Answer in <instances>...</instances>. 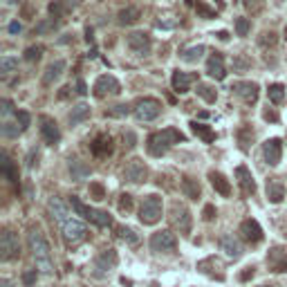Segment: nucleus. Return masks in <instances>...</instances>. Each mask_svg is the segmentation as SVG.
Masks as SVG:
<instances>
[{"label": "nucleus", "instance_id": "1", "mask_svg": "<svg viewBox=\"0 0 287 287\" xmlns=\"http://www.w3.org/2000/svg\"><path fill=\"white\" fill-rule=\"evenodd\" d=\"M47 209H50L52 218L61 224V231H63L65 242H68V245H79V242L85 238V234H88L85 224L79 222L76 218H72L70 211H68V206L61 202L59 198H52L50 202H47Z\"/></svg>", "mask_w": 287, "mask_h": 287}, {"label": "nucleus", "instance_id": "2", "mask_svg": "<svg viewBox=\"0 0 287 287\" xmlns=\"http://www.w3.org/2000/svg\"><path fill=\"white\" fill-rule=\"evenodd\" d=\"M27 245H29V252H32L34 260H36V267H39L41 272L50 274L54 270L52 265V254H50V245H47L45 236H43V231L39 227H32L27 234Z\"/></svg>", "mask_w": 287, "mask_h": 287}, {"label": "nucleus", "instance_id": "3", "mask_svg": "<svg viewBox=\"0 0 287 287\" xmlns=\"http://www.w3.org/2000/svg\"><path fill=\"white\" fill-rule=\"evenodd\" d=\"M184 135L178 130V128H164V130H157L146 139V148H148V155L152 157H162L164 152H168L175 144L184 142Z\"/></svg>", "mask_w": 287, "mask_h": 287}, {"label": "nucleus", "instance_id": "4", "mask_svg": "<svg viewBox=\"0 0 287 287\" xmlns=\"http://www.w3.org/2000/svg\"><path fill=\"white\" fill-rule=\"evenodd\" d=\"M70 204L74 206V211L79 213V216H83L85 220H90V222L97 224V227H101V229L112 227V216H110V213L99 211V209H92V206L83 204L79 198H72V200H70Z\"/></svg>", "mask_w": 287, "mask_h": 287}, {"label": "nucleus", "instance_id": "5", "mask_svg": "<svg viewBox=\"0 0 287 287\" xmlns=\"http://www.w3.org/2000/svg\"><path fill=\"white\" fill-rule=\"evenodd\" d=\"M162 218V198L160 195H146L139 206V220L142 224H155Z\"/></svg>", "mask_w": 287, "mask_h": 287}, {"label": "nucleus", "instance_id": "6", "mask_svg": "<svg viewBox=\"0 0 287 287\" xmlns=\"http://www.w3.org/2000/svg\"><path fill=\"white\" fill-rule=\"evenodd\" d=\"M175 245H178V240H175V236L166 229L155 231V234L150 236V249L157 254H170L175 249Z\"/></svg>", "mask_w": 287, "mask_h": 287}, {"label": "nucleus", "instance_id": "7", "mask_svg": "<svg viewBox=\"0 0 287 287\" xmlns=\"http://www.w3.org/2000/svg\"><path fill=\"white\" fill-rule=\"evenodd\" d=\"M160 112H162V103L157 99H152V97L142 99L137 103V108H135V117L139 121H152V119L160 117Z\"/></svg>", "mask_w": 287, "mask_h": 287}, {"label": "nucleus", "instance_id": "8", "mask_svg": "<svg viewBox=\"0 0 287 287\" xmlns=\"http://www.w3.org/2000/svg\"><path fill=\"white\" fill-rule=\"evenodd\" d=\"M148 178V166L142 160H130L124 168V180L130 182V184H142Z\"/></svg>", "mask_w": 287, "mask_h": 287}, {"label": "nucleus", "instance_id": "9", "mask_svg": "<svg viewBox=\"0 0 287 287\" xmlns=\"http://www.w3.org/2000/svg\"><path fill=\"white\" fill-rule=\"evenodd\" d=\"M119 92H121V85L112 74H103L97 79V83H94L97 99H103V97H108V94H119Z\"/></svg>", "mask_w": 287, "mask_h": 287}, {"label": "nucleus", "instance_id": "10", "mask_svg": "<svg viewBox=\"0 0 287 287\" xmlns=\"http://www.w3.org/2000/svg\"><path fill=\"white\" fill-rule=\"evenodd\" d=\"M258 83L254 81H238L231 85V92H234L236 97H240L245 103H256L258 101Z\"/></svg>", "mask_w": 287, "mask_h": 287}, {"label": "nucleus", "instance_id": "11", "mask_svg": "<svg viewBox=\"0 0 287 287\" xmlns=\"http://www.w3.org/2000/svg\"><path fill=\"white\" fill-rule=\"evenodd\" d=\"M170 220H173V224L182 231V234H188V231H191V216H188V209L184 204L173 202V206H170Z\"/></svg>", "mask_w": 287, "mask_h": 287}, {"label": "nucleus", "instance_id": "12", "mask_svg": "<svg viewBox=\"0 0 287 287\" xmlns=\"http://www.w3.org/2000/svg\"><path fill=\"white\" fill-rule=\"evenodd\" d=\"M262 157H265V162L270 164V166H278L280 157H283V142L276 137L267 139V142L262 144Z\"/></svg>", "mask_w": 287, "mask_h": 287}, {"label": "nucleus", "instance_id": "13", "mask_svg": "<svg viewBox=\"0 0 287 287\" xmlns=\"http://www.w3.org/2000/svg\"><path fill=\"white\" fill-rule=\"evenodd\" d=\"M0 252H3V260H11V258L18 256L21 245H18V238L14 236V231H9V229L3 231V238H0Z\"/></svg>", "mask_w": 287, "mask_h": 287}, {"label": "nucleus", "instance_id": "14", "mask_svg": "<svg viewBox=\"0 0 287 287\" xmlns=\"http://www.w3.org/2000/svg\"><path fill=\"white\" fill-rule=\"evenodd\" d=\"M114 265H117V254H114V249H106V252H101L94 258L92 270H94L97 276H106V274L112 270Z\"/></svg>", "mask_w": 287, "mask_h": 287}, {"label": "nucleus", "instance_id": "15", "mask_svg": "<svg viewBox=\"0 0 287 287\" xmlns=\"http://www.w3.org/2000/svg\"><path fill=\"white\" fill-rule=\"evenodd\" d=\"M128 47H130L132 52H137V54H148L150 52V47H152V41H150V36L146 34V32H132V34H128Z\"/></svg>", "mask_w": 287, "mask_h": 287}, {"label": "nucleus", "instance_id": "16", "mask_svg": "<svg viewBox=\"0 0 287 287\" xmlns=\"http://www.w3.org/2000/svg\"><path fill=\"white\" fill-rule=\"evenodd\" d=\"M41 135L47 144H52V146L61 142V130H59L56 121H54L52 117H47V114L41 117Z\"/></svg>", "mask_w": 287, "mask_h": 287}, {"label": "nucleus", "instance_id": "17", "mask_svg": "<svg viewBox=\"0 0 287 287\" xmlns=\"http://www.w3.org/2000/svg\"><path fill=\"white\" fill-rule=\"evenodd\" d=\"M206 74L211 79H216V81H222L224 76H227V68H224V59L222 54H211L209 61H206Z\"/></svg>", "mask_w": 287, "mask_h": 287}, {"label": "nucleus", "instance_id": "18", "mask_svg": "<svg viewBox=\"0 0 287 287\" xmlns=\"http://www.w3.org/2000/svg\"><path fill=\"white\" fill-rule=\"evenodd\" d=\"M236 180H238V184H240V188H242V193L245 195H254L256 193V180H254L252 170H249L247 166H238L236 168Z\"/></svg>", "mask_w": 287, "mask_h": 287}, {"label": "nucleus", "instance_id": "19", "mask_svg": "<svg viewBox=\"0 0 287 287\" xmlns=\"http://www.w3.org/2000/svg\"><path fill=\"white\" fill-rule=\"evenodd\" d=\"M220 249H222V252L227 254L229 258H234V260L242 256V245H240V240H238V238H236L234 234L220 238Z\"/></svg>", "mask_w": 287, "mask_h": 287}, {"label": "nucleus", "instance_id": "20", "mask_svg": "<svg viewBox=\"0 0 287 287\" xmlns=\"http://www.w3.org/2000/svg\"><path fill=\"white\" fill-rule=\"evenodd\" d=\"M193 74H186V72L182 70H175L173 76H170V83H173V90L178 94H186L188 90H191V83H193Z\"/></svg>", "mask_w": 287, "mask_h": 287}, {"label": "nucleus", "instance_id": "21", "mask_svg": "<svg viewBox=\"0 0 287 287\" xmlns=\"http://www.w3.org/2000/svg\"><path fill=\"white\" fill-rule=\"evenodd\" d=\"M267 265H270L272 272H287V254L278 247L270 249V254H267Z\"/></svg>", "mask_w": 287, "mask_h": 287}, {"label": "nucleus", "instance_id": "22", "mask_svg": "<svg viewBox=\"0 0 287 287\" xmlns=\"http://www.w3.org/2000/svg\"><path fill=\"white\" fill-rule=\"evenodd\" d=\"M240 234L245 236L249 242H254V245L262 240V229H260V224L256 222L254 218H249V220H245V222L240 224Z\"/></svg>", "mask_w": 287, "mask_h": 287}, {"label": "nucleus", "instance_id": "23", "mask_svg": "<svg viewBox=\"0 0 287 287\" xmlns=\"http://www.w3.org/2000/svg\"><path fill=\"white\" fill-rule=\"evenodd\" d=\"M63 72H65V61H63V59L54 61V63L47 65L45 74H43V83H45V85H52L54 81H59Z\"/></svg>", "mask_w": 287, "mask_h": 287}, {"label": "nucleus", "instance_id": "24", "mask_svg": "<svg viewBox=\"0 0 287 287\" xmlns=\"http://www.w3.org/2000/svg\"><path fill=\"white\" fill-rule=\"evenodd\" d=\"M90 150H92L94 157H108L110 152H112V139L108 135H99L90 146Z\"/></svg>", "mask_w": 287, "mask_h": 287}, {"label": "nucleus", "instance_id": "25", "mask_svg": "<svg viewBox=\"0 0 287 287\" xmlns=\"http://www.w3.org/2000/svg\"><path fill=\"white\" fill-rule=\"evenodd\" d=\"M209 180H211V184H213V188L222 195V198H229L231 195V184H229V180L224 178L222 173H218V170H211L209 173Z\"/></svg>", "mask_w": 287, "mask_h": 287}, {"label": "nucleus", "instance_id": "26", "mask_svg": "<svg viewBox=\"0 0 287 287\" xmlns=\"http://www.w3.org/2000/svg\"><path fill=\"white\" fill-rule=\"evenodd\" d=\"M0 173H3V178L7 182H16L18 180V168L14 166V162H11V157L7 155V152L0 155Z\"/></svg>", "mask_w": 287, "mask_h": 287}, {"label": "nucleus", "instance_id": "27", "mask_svg": "<svg viewBox=\"0 0 287 287\" xmlns=\"http://www.w3.org/2000/svg\"><path fill=\"white\" fill-rule=\"evenodd\" d=\"M85 119H90V106H85V103H79V106L72 108V112L68 114V124L74 128L79 124H83Z\"/></svg>", "mask_w": 287, "mask_h": 287}, {"label": "nucleus", "instance_id": "28", "mask_svg": "<svg viewBox=\"0 0 287 287\" xmlns=\"http://www.w3.org/2000/svg\"><path fill=\"white\" fill-rule=\"evenodd\" d=\"M92 173V170H90V166L85 162H81V160H70V178L74 180V182H79V180H85L88 178V175Z\"/></svg>", "mask_w": 287, "mask_h": 287}, {"label": "nucleus", "instance_id": "29", "mask_svg": "<svg viewBox=\"0 0 287 287\" xmlns=\"http://www.w3.org/2000/svg\"><path fill=\"white\" fill-rule=\"evenodd\" d=\"M283 198H285V186L278 180H267V200L278 204Z\"/></svg>", "mask_w": 287, "mask_h": 287}, {"label": "nucleus", "instance_id": "30", "mask_svg": "<svg viewBox=\"0 0 287 287\" xmlns=\"http://www.w3.org/2000/svg\"><path fill=\"white\" fill-rule=\"evenodd\" d=\"M206 47L204 45H193V47H184V50L180 52V59L184 61V63H198L200 59L204 56Z\"/></svg>", "mask_w": 287, "mask_h": 287}, {"label": "nucleus", "instance_id": "31", "mask_svg": "<svg viewBox=\"0 0 287 287\" xmlns=\"http://www.w3.org/2000/svg\"><path fill=\"white\" fill-rule=\"evenodd\" d=\"M191 130H193V135H195V137H200L204 144H211V142H216V132H213L209 126H204V124H198V121H191Z\"/></svg>", "mask_w": 287, "mask_h": 287}, {"label": "nucleus", "instance_id": "32", "mask_svg": "<svg viewBox=\"0 0 287 287\" xmlns=\"http://www.w3.org/2000/svg\"><path fill=\"white\" fill-rule=\"evenodd\" d=\"M182 191H184L186 198L198 200V198H200V184H198V180L184 178V180H182Z\"/></svg>", "mask_w": 287, "mask_h": 287}, {"label": "nucleus", "instance_id": "33", "mask_svg": "<svg viewBox=\"0 0 287 287\" xmlns=\"http://www.w3.org/2000/svg\"><path fill=\"white\" fill-rule=\"evenodd\" d=\"M198 97H202L206 103H216L218 99V90L209 83H198Z\"/></svg>", "mask_w": 287, "mask_h": 287}, {"label": "nucleus", "instance_id": "34", "mask_svg": "<svg viewBox=\"0 0 287 287\" xmlns=\"http://www.w3.org/2000/svg\"><path fill=\"white\" fill-rule=\"evenodd\" d=\"M267 97H270L272 103H283L285 99V85L283 83H272L267 88Z\"/></svg>", "mask_w": 287, "mask_h": 287}, {"label": "nucleus", "instance_id": "35", "mask_svg": "<svg viewBox=\"0 0 287 287\" xmlns=\"http://www.w3.org/2000/svg\"><path fill=\"white\" fill-rule=\"evenodd\" d=\"M0 132H3V137H18V132H23V128L18 121H9L5 119L3 121V128H0Z\"/></svg>", "mask_w": 287, "mask_h": 287}, {"label": "nucleus", "instance_id": "36", "mask_svg": "<svg viewBox=\"0 0 287 287\" xmlns=\"http://www.w3.org/2000/svg\"><path fill=\"white\" fill-rule=\"evenodd\" d=\"M139 18V9L137 7H126L119 11V23L121 25H130V23H135Z\"/></svg>", "mask_w": 287, "mask_h": 287}, {"label": "nucleus", "instance_id": "37", "mask_svg": "<svg viewBox=\"0 0 287 287\" xmlns=\"http://www.w3.org/2000/svg\"><path fill=\"white\" fill-rule=\"evenodd\" d=\"M252 68V59L247 54H236L234 56V72H247Z\"/></svg>", "mask_w": 287, "mask_h": 287}, {"label": "nucleus", "instance_id": "38", "mask_svg": "<svg viewBox=\"0 0 287 287\" xmlns=\"http://www.w3.org/2000/svg\"><path fill=\"white\" fill-rule=\"evenodd\" d=\"M59 27V18H50V21H41L36 23V34H50Z\"/></svg>", "mask_w": 287, "mask_h": 287}, {"label": "nucleus", "instance_id": "39", "mask_svg": "<svg viewBox=\"0 0 287 287\" xmlns=\"http://www.w3.org/2000/svg\"><path fill=\"white\" fill-rule=\"evenodd\" d=\"M16 68H18V59H14V56L0 59V72H3V74H9V72H14Z\"/></svg>", "mask_w": 287, "mask_h": 287}, {"label": "nucleus", "instance_id": "40", "mask_svg": "<svg viewBox=\"0 0 287 287\" xmlns=\"http://www.w3.org/2000/svg\"><path fill=\"white\" fill-rule=\"evenodd\" d=\"M252 139H254V130L249 126H245V128H240V130H238V142H240L242 148H247Z\"/></svg>", "mask_w": 287, "mask_h": 287}, {"label": "nucleus", "instance_id": "41", "mask_svg": "<svg viewBox=\"0 0 287 287\" xmlns=\"http://www.w3.org/2000/svg\"><path fill=\"white\" fill-rule=\"evenodd\" d=\"M128 112H130V108H128L126 103H119V106L106 110V117H126Z\"/></svg>", "mask_w": 287, "mask_h": 287}, {"label": "nucleus", "instance_id": "42", "mask_svg": "<svg viewBox=\"0 0 287 287\" xmlns=\"http://www.w3.org/2000/svg\"><path fill=\"white\" fill-rule=\"evenodd\" d=\"M249 29H252V23H249V18H238V21H236V34L238 36H247Z\"/></svg>", "mask_w": 287, "mask_h": 287}, {"label": "nucleus", "instance_id": "43", "mask_svg": "<svg viewBox=\"0 0 287 287\" xmlns=\"http://www.w3.org/2000/svg\"><path fill=\"white\" fill-rule=\"evenodd\" d=\"M90 198L106 200V188H103L101 184H97V182H92V184H90Z\"/></svg>", "mask_w": 287, "mask_h": 287}, {"label": "nucleus", "instance_id": "44", "mask_svg": "<svg viewBox=\"0 0 287 287\" xmlns=\"http://www.w3.org/2000/svg\"><path fill=\"white\" fill-rule=\"evenodd\" d=\"M0 114H3V119H9L14 112V103H11L9 99H3V103H0Z\"/></svg>", "mask_w": 287, "mask_h": 287}, {"label": "nucleus", "instance_id": "45", "mask_svg": "<svg viewBox=\"0 0 287 287\" xmlns=\"http://www.w3.org/2000/svg\"><path fill=\"white\" fill-rule=\"evenodd\" d=\"M119 236L124 238V240L130 242V245H137V240H139V238L135 236V231H132L130 227H121V229H119Z\"/></svg>", "mask_w": 287, "mask_h": 287}, {"label": "nucleus", "instance_id": "46", "mask_svg": "<svg viewBox=\"0 0 287 287\" xmlns=\"http://www.w3.org/2000/svg\"><path fill=\"white\" fill-rule=\"evenodd\" d=\"M16 121L21 124L23 130H27V128H29V121H32V117H29V112H25V110H16Z\"/></svg>", "mask_w": 287, "mask_h": 287}, {"label": "nucleus", "instance_id": "47", "mask_svg": "<svg viewBox=\"0 0 287 287\" xmlns=\"http://www.w3.org/2000/svg\"><path fill=\"white\" fill-rule=\"evenodd\" d=\"M245 7L252 11V14H258V11L265 7V0H245Z\"/></svg>", "mask_w": 287, "mask_h": 287}, {"label": "nucleus", "instance_id": "48", "mask_svg": "<svg viewBox=\"0 0 287 287\" xmlns=\"http://www.w3.org/2000/svg\"><path fill=\"white\" fill-rule=\"evenodd\" d=\"M132 209V195H128V193H124L121 195V200H119V211H130Z\"/></svg>", "mask_w": 287, "mask_h": 287}, {"label": "nucleus", "instance_id": "49", "mask_svg": "<svg viewBox=\"0 0 287 287\" xmlns=\"http://www.w3.org/2000/svg\"><path fill=\"white\" fill-rule=\"evenodd\" d=\"M41 54H43V47H41V45H39V47H29V50L25 52V59H27V61H39Z\"/></svg>", "mask_w": 287, "mask_h": 287}, {"label": "nucleus", "instance_id": "50", "mask_svg": "<svg viewBox=\"0 0 287 287\" xmlns=\"http://www.w3.org/2000/svg\"><path fill=\"white\" fill-rule=\"evenodd\" d=\"M27 166H29V168L39 166V148H32V150H29V155H27Z\"/></svg>", "mask_w": 287, "mask_h": 287}, {"label": "nucleus", "instance_id": "51", "mask_svg": "<svg viewBox=\"0 0 287 287\" xmlns=\"http://www.w3.org/2000/svg\"><path fill=\"white\" fill-rule=\"evenodd\" d=\"M274 43H276V34H274V32H265V34H262V39H260V45L262 47L274 45Z\"/></svg>", "mask_w": 287, "mask_h": 287}, {"label": "nucleus", "instance_id": "52", "mask_svg": "<svg viewBox=\"0 0 287 287\" xmlns=\"http://www.w3.org/2000/svg\"><path fill=\"white\" fill-rule=\"evenodd\" d=\"M262 119H265V121H272V124H276V121H278V112H276L274 108H267L265 112H262Z\"/></svg>", "mask_w": 287, "mask_h": 287}, {"label": "nucleus", "instance_id": "53", "mask_svg": "<svg viewBox=\"0 0 287 287\" xmlns=\"http://www.w3.org/2000/svg\"><path fill=\"white\" fill-rule=\"evenodd\" d=\"M124 142H126V148H135V142H137L135 132H130V130H128L126 135H124Z\"/></svg>", "mask_w": 287, "mask_h": 287}, {"label": "nucleus", "instance_id": "54", "mask_svg": "<svg viewBox=\"0 0 287 287\" xmlns=\"http://www.w3.org/2000/svg\"><path fill=\"white\" fill-rule=\"evenodd\" d=\"M216 206H213V204H206L204 206V213H202V216H204V220H213V218H216Z\"/></svg>", "mask_w": 287, "mask_h": 287}, {"label": "nucleus", "instance_id": "55", "mask_svg": "<svg viewBox=\"0 0 287 287\" xmlns=\"http://www.w3.org/2000/svg\"><path fill=\"white\" fill-rule=\"evenodd\" d=\"M198 11H200V14H202L204 18H213V11H211L209 7H204L202 3H198Z\"/></svg>", "mask_w": 287, "mask_h": 287}, {"label": "nucleus", "instance_id": "56", "mask_svg": "<svg viewBox=\"0 0 287 287\" xmlns=\"http://www.w3.org/2000/svg\"><path fill=\"white\" fill-rule=\"evenodd\" d=\"M23 280H25V285L29 287V285H32L34 283V280H36V270H32V272H27L25 274V276H23Z\"/></svg>", "mask_w": 287, "mask_h": 287}, {"label": "nucleus", "instance_id": "57", "mask_svg": "<svg viewBox=\"0 0 287 287\" xmlns=\"http://www.w3.org/2000/svg\"><path fill=\"white\" fill-rule=\"evenodd\" d=\"M21 29H23V25L18 21H14V23H9V34H21Z\"/></svg>", "mask_w": 287, "mask_h": 287}, {"label": "nucleus", "instance_id": "58", "mask_svg": "<svg viewBox=\"0 0 287 287\" xmlns=\"http://www.w3.org/2000/svg\"><path fill=\"white\" fill-rule=\"evenodd\" d=\"M254 274H256V272H254V267H245V272L240 274V280H247V278H252Z\"/></svg>", "mask_w": 287, "mask_h": 287}, {"label": "nucleus", "instance_id": "59", "mask_svg": "<svg viewBox=\"0 0 287 287\" xmlns=\"http://www.w3.org/2000/svg\"><path fill=\"white\" fill-rule=\"evenodd\" d=\"M76 88H79V90H76L79 94H85V92H88V90H85V83L81 81V79H79V81H76Z\"/></svg>", "mask_w": 287, "mask_h": 287}, {"label": "nucleus", "instance_id": "60", "mask_svg": "<svg viewBox=\"0 0 287 287\" xmlns=\"http://www.w3.org/2000/svg\"><path fill=\"white\" fill-rule=\"evenodd\" d=\"M218 36H220V41H227V39H229V34H227V32H220Z\"/></svg>", "mask_w": 287, "mask_h": 287}, {"label": "nucleus", "instance_id": "61", "mask_svg": "<svg viewBox=\"0 0 287 287\" xmlns=\"http://www.w3.org/2000/svg\"><path fill=\"white\" fill-rule=\"evenodd\" d=\"M5 3H7V5H9V3H14V0H5Z\"/></svg>", "mask_w": 287, "mask_h": 287}, {"label": "nucleus", "instance_id": "62", "mask_svg": "<svg viewBox=\"0 0 287 287\" xmlns=\"http://www.w3.org/2000/svg\"><path fill=\"white\" fill-rule=\"evenodd\" d=\"M262 287H272V285H262Z\"/></svg>", "mask_w": 287, "mask_h": 287}, {"label": "nucleus", "instance_id": "63", "mask_svg": "<svg viewBox=\"0 0 287 287\" xmlns=\"http://www.w3.org/2000/svg\"><path fill=\"white\" fill-rule=\"evenodd\" d=\"M285 36H287V29H285Z\"/></svg>", "mask_w": 287, "mask_h": 287}]
</instances>
